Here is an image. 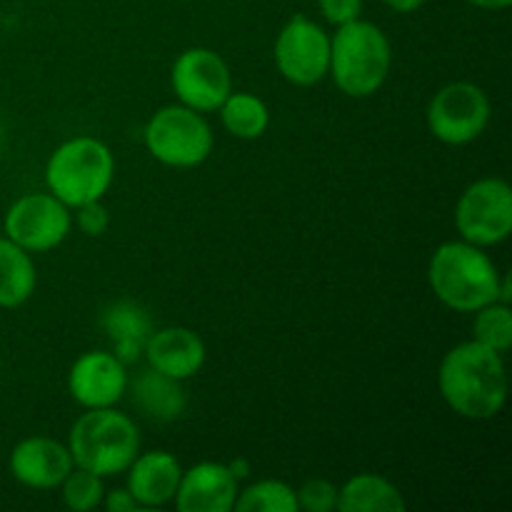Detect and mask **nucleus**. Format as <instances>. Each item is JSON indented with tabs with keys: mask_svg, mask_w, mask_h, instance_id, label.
Segmentation results:
<instances>
[{
	"mask_svg": "<svg viewBox=\"0 0 512 512\" xmlns=\"http://www.w3.org/2000/svg\"><path fill=\"white\" fill-rule=\"evenodd\" d=\"M0 235H3V218H0Z\"/></svg>",
	"mask_w": 512,
	"mask_h": 512,
	"instance_id": "33",
	"label": "nucleus"
},
{
	"mask_svg": "<svg viewBox=\"0 0 512 512\" xmlns=\"http://www.w3.org/2000/svg\"><path fill=\"white\" fill-rule=\"evenodd\" d=\"M68 445L48 435H30L10 450V475L30 490H53L73 470Z\"/></svg>",
	"mask_w": 512,
	"mask_h": 512,
	"instance_id": "13",
	"label": "nucleus"
},
{
	"mask_svg": "<svg viewBox=\"0 0 512 512\" xmlns=\"http://www.w3.org/2000/svg\"><path fill=\"white\" fill-rule=\"evenodd\" d=\"M470 5H475V8H483V10H505L510 8L512 0H468Z\"/></svg>",
	"mask_w": 512,
	"mask_h": 512,
	"instance_id": "31",
	"label": "nucleus"
},
{
	"mask_svg": "<svg viewBox=\"0 0 512 512\" xmlns=\"http://www.w3.org/2000/svg\"><path fill=\"white\" fill-rule=\"evenodd\" d=\"M473 318V340L505 355L512 348V310L510 303H493L483 305L475 310Z\"/></svg>",
	"mask_w": 512,
	"mask_h": 512,
	"instance_id": "23",
	"label": "nucleus"
},
{
	"mask_svg": "<svg viewBox=\"0 0 512 512\" xmlns=\"http://www.w3.org/2000/svg\"><path fill=\"white\" fill-rule=\"evenodd\" d=\"M455 228L460 240L495 248L512 233V188L503 178H480L460 193L455 205Z\"/></svg>",
	"mask_w": 512,
	"mask_h": 512,
	"instance_id": "8",
	"label": "nucleus"
},
{
	"mask_svg": "<svg viewBox=\"0 0 512 512\" xmlns=\"http://www.w3.org/2000/svg\"><path fill=\"white\" fill-rule=\"evenodd\" d=\"M298 510L303 512H333L338 510V485L325 478L305 480L298 490Z\"/></svg>",
	"mask_w": 512,
	"mask_h": 512,
	"instance_id": "25",
	"label": "nucleus"
},
{
	"mask_svg": "<svg viewBox=\"0 0 512 512\" xmlns=\"http://www.w3.org/2000/svg\"><path fill=\"white\" fill-rule=\"evenodd\" d=\"M383 3L388 5V8L393 10V13L408 15V13H415V10L423 8V5L428 3V0H383Z\"/></svg>",
	"mask_w": 512,
	"mask_h": 512,
	"instance_id": "29",
	"label": "nucleus"
},
{
	"mask_svg": "<svg viewBox=\"0 0 512 512\" xmlns=\"http://www.w3.org/2000/svg\"><path fill=\"white\" fill-rule=\"evenodd\" d=\"M205 343L195 330L183 325L153 330L145 343L143 358L158 373L170 375L175 380H188L200 373L205 365Z\"/></svg>",
	"mask_w": 512,
	"mask_h": 512,
	"instance_id": "16",
	"label": "nucleus"
},
{
	"mask_svg": "<svg viewBox=\"0 0 512 512\" xmlns=\"http://www.w3.org/2000/svg\"><path fill=\"white\" fill-rule=\"evenodd\" d=\"M438 390L455 415L465 420H490L508 403L505 355L475 343H458L443 355Z\"/></svg>",
	"mask_w": 512,
	"mask_h": 512,
	"instance_id": "1",
	"label": "nucleus"
},
{
	"mask_svg": "<svg viewBox=\"0 0 512 512\" xmlns=\"http://www.w3.org/2000/svg\"><path fill=\"white\" fill-rule=\"evenodd\" d=\"M143 143L158 163L185 170L210 158L215 135L205 113L178 103L155 110L143 128Z\"/></svg>",
	"mask_w": 512,
	"mask_h": 512,
	"instance_id": "6",
	"label": "nucleus"
},
{
	"mask_svg": "<svg viewBox=\"0 0 512 512\" xmlns=\"http://www.w3.org/2000/svg\"><path fill=\"white\" fill-rule=\"evenodd\" d=\"M393 70V45L370 20H350L330 35V70L335 88L348 98H370Z\"/></svg>",
	"mask_w": 512,
	"mask_h": 512,
	"instance_id": "3",
	"label": "nucleus"
},
{
	"mask_svg": "<svg viewBox=\"0 0 512 512\" xmlns=\"http://www.w3.org/2000/svg\"><path fill=\"white\" fill-rule=\"evenodd\" d=\"M490 118L493 103L488 93L470 80L443 85L425 110V123L433 138L453 148L478 140L488 130Z\"/></svg>",
	"mask_w": 512,
	"mask_h": 512,
	"instance_id": "7",
	"label": "nucleus"
},
{
	"mask_svg": "<svg viewBox=\"0 0 512 512\" xmlns=\"http://www.w3.org/2000/svg\"><path fill=\"white\" fill-rule=\"evenodd\" d=\"M273 60L288 83L298 88L318 85L330 70V33L310 15H293L275 38Z\"/></svg>",
	"mask_w": 512,
	"mask_h": 512,
	"instance_id": "9",
	"label": "nucleus"
},
{
	"mask_svg": "<svg viewBox=\"0 0 512 512\" xmlns=\"http://www.w3.org/2000/svg\"><path fill=\"white\" fill-rule=\"evenodd\" d=\"M128 388L133 393L135 408L155 423H173L185 413V405H188L183 380L158 373L150 365L135 375L133 383L128 380Z\"/></svg>",
	"mask_w": 512,
	"mask_h": 512,
	"instance_id": "18",
	"label": "nucleus"
},
{
	"mask_svg": "<svg viewBox=\"0 0 512 512\" xmlns=\"http://www.w3.org/2000/svg\"><path fill=\"white\" fill-rule=\"evenodd\" d=\"M240 483L230 473L228 463L203 460L180 475L173 505L180 512H230L238 500Z\"/></svg>",
	"mask_w": 512,
	"mask_h": 512,
	"instance_id": "14",
	"label": "nucleus"
},
{
	"mask_svg": "<svg viewBox=\"0 0 512 512\" xmlns=\"http://www.w3.org/2000/svg\"><path fill=\"white\" fill-rule=\"evenodd\" d=\"M235 512H300L295 488L285 480H255L240 488Z\"/></svg>",
	"mask_w": 512,
	"mask_h": 512,
	"instance_id": "22",
	"label": "nucleus"
},
{
	"mask_svg": "<svg viewBox=\"0 0 512 512\" xmlns=\"http://www.w3.org/2000/svg\"><path fill=\"white\" fill-rule=\"evenodd\" d=\"M58 488L63 505L73 512H90L103 505L105 478L85 468H78V465H73V470L65 475Z\"/></svg>",
	"mask_w": 512,
	"mask_h": 512,
	"instance_id": "24",
	"label": "nucleus"
},
{
	"mask_svg": "<svg viewBox=\"0 0 512 512\" xmlns=\"http://www.w3.org/2000/svg\"><path fill=\"white\" fill-rule=\"evenodd\" d=\"M228 468H230V473L235 475V480H238V483H240V480L248 478L250 470H253V468H250L248 458H233V460H230V463H228Z\"/></svg>",
	"mask_w": 512,
	"mask_h": 512,
	"instance_id": "30",
	"label": "nucleus"
},
{
	"mask_svg": "<svg viewBox=\"0 0 512 512\" xmlns=\"http://www.w3.org/2000/svg\"><path fill=\"white\" fill-rule=\"evenodd\" d=\"M68 450L78 468L100 478H113L128 470L140 453V433L128 413L118 408L85 410L68 433Z\"/></svg>",
	"mask_w": 512,
	"mask_h": 512,
	"instance_id": "4",
	"label": "nucleus"
},
{
	"mask_svg": "<svg viewBox=\"0 0 512 512\" xmlns=\"http://www.w3.org/2000/svg\"><path fill=\"white\" fill-rule=\"evenodd\" d=\"M100 328L113 343V353L128 365L143 358L145 343L153 333V320L135 300H115L100 313Z\"/></svg>",
	"mask_w": 512,
	"mask_h": 512,
	"instance_id": "17",
	"label": "nucleus"
},
{
	"mask_svg": "<svg viewBox=\"0 0 512 512\" xmlns=\"http://www.w3.org/2000/svg\"><path fill=\"white\" fill-rule=\"evenodd\" d=\"M220 123L233 138L258 140L270 128V108L263 98L245 90H230L218 108Z\"/></svg>",
	"mask_w": 512,
	"mask_h": 512,
	"instance_id": "21",
	"label": "nucleus"
},
{
	"mask_svg": "<svg viewBox=\"0 0 512 512\" xmlns=\"http://www.w3.org/2000/svg\"><path fill=\"white\" fill-rule=\"evenodd\" d=\"M183 465L168 450H148L135 455L125 470V488L135 498L140 510L165 508L178 493Z\"/></svg>",
	"mask_w": 512,
	"mask_h": 512,
	"instance_id": "15",
	"label": "nucleus"
},
{
	"mask_svg": "<svg viewBox=\"0 0 512 512\" xmlns=\"http://www.w3.org/2000/svg\"><path fill=\"white\" fill-rule=\"evenodd\" d=\"M128 365L113 350H88L68 370V393L83 410L113 408L128 393Z\"/></svg>",
	"mask_w": 512,
	"mask_h": 512,
	"instance_id": "12",
	"label": "nucleus"
},
{
	"mask_svg": "<svg viewBox=\"0 0 512 512\" xmlns=\"http://www.w3.org/2000/svg\"><path fill=\"white\" fill-rule=\"evenodd\" d=\"M73 223L88 238H100L110 228V210L105 208L103 200H93L73 208Z\"/></svg>",
	"mask_w": 512,
	"mask_h": 512,
	"instance_id": "26",
	"label": "nucleus"
},
{
	"mask_svg": "<svg viewBox=\"0 0 512 512\" xmlns=\"http://www.w3.org/2000/svg\"><path fill=\"white\" fill-rule=\"evenodd\" d=\"M170 85L180 105L198 113H213L233 90V73L213 48H188L170 68Z\"/></svg>",
	"mask_w": 512,
	"mask_h": 512,
	"instance_id": "11",
	"label": "nucleus"
},
{
	"mask_svg": "<svg viewBox=\"0 0 512 512\" xmlns=\"http://www.w3.org/2000/svg\"><path fill=\"white\" fill-rule=\"evenodd\" d=\"M73 230V210L53 193L20 195L3 215V235L33 253H48Z\"/></svg>",
	"mask_w": 512,
	"mask_h": 512,
	"instance_id": "10",
	"label": "nucleus"
},
{
	"mask_svg": "<svg viewBox=\"0 0 512 512\" xmlns=\"http://www.w3.org/2000/svg\"><path fill=\"white\" fill-rule=\"evenodd\" d=\"M100 508H105L108 512H135V510H140L128 488L105 490L103 505H100Z\"/></svg>",
	"mask_w": 512,
	"mask_h": 512,
	"instance_id": "28",
	"label": "nucleus"
},
{
	"mask_svg": "<svg viewBox=\"0 0 512 512\" xmlns=\"http://www.w3.org/2000/svg\"><path fill=\"white\" fill-rule=\"evenodd\" d=\"M0 145H3V123H0Z\"/></svg>",
	"mask_w": 512,
	"mask_h": 512,
	"instance_id": "32",
	"label": "nucleus"
},
{
	"mask_svg": "<svg viewBox=\"0 0 512 512\" xmlns=\"http://www.w3.org/2000/svg\"><path fill=\"white\" fill-rule=\"evenodd\" d=\"M500 278L503 273L485 248L468 240H445L430 255V290L445 308L455 313H475L483 305L498 300Z\"/></svg>",
	"mask_w": 512,
	"mask_h": 512,
	"instance_id": "2",
	"label": "nucleus"
},
{
	"mask_svg": "<svg viewBox=\"0 0 512 512\" xmlns=\"http://www.w3.org/2000/svg\"><path fill=\"white\" fill-rule=\"evenodd\" d=\"M403 493L378 473H358L338 488L340 512H405Z\"/></svg>",
	"mask_w": 512,
	"mask_h": 512,
	"instance_id": "19",
	"label": "nucleus"
},
{
	"mask_svg": "<svg viewBox=\"0 0 512 512\" xmlns=\"http://www.w3.org/2000/svg\"><path fill=\"white\" fill-rule=\"evenodd\" d=\"M115 180L113 150L93 135H75L50 153L45 163L48 193L70 210L103 200Z\"/></svg>",
	"mask_w": 512,
	"mask_h": 512,
	"instance_id": "5",
	"label": "nucleus"
},
{
	"mask_svg": "<svg viewBox=\"0 0 512 512\" xmlns=\"http://www.w3.org/2000/svg\"><path fill=\"white\" fill-rule=\"evenodd\" d=\"M38 285L33 255L0 235V308L13 310L28 303Z\"/></svg>",
	"mask_w": 512,
	"mask_h": 512,
	"instance_id": "20",
	"label": "nucleus"
},
{
	"mask_svg": "<svg viewBox=\"0 0 512 512\" xmlns=\"http://www.w3.org/2000/svg\"><path fill=\"white\" fill-rule=\"evenodd\" d=\"M318 8L323 13V20L333 28L358 20L363 13V0H318Z\"/></svg>",
	"mask_w": 512,
	"mask_h": 512,
	"instance_id": "27",
	"label": "nucleus"
}]
</instances>
